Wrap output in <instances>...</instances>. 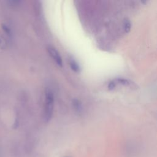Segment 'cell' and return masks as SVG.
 Returning <instances> with one entry per match:
<instances>
[{"label":"cell","mask_w":157,"mask_h":157,"mask_svg":"<svg viewBox=\"0 0 157 157\" xmlns=\"http://www.w3.org/2000/svg\"><path fill=\"white\" fill-rule=\"evenodd\" d=\"M114 81L116 83H119L124 86H129L131 84H132L130 80L126 79V78H118Z\"/></svg>","instance_id":"cell-5"},{"label":"cell","mask_w":157,"mask_h":157,"mask_svg":"<svg viewBox=\"0 0 157 157\" xmlns=\"http://www.w3.org/2000/svg\"><path fill=\"white\" fill-rule=\"evenodd\" d=\"M72 105H73V107L76 112H80L82 111V104L78 99H73L72 100Z\"/></svg>","instance_id":"cell-4"},{"label":"cell","mask_w":157,"mask_h":157,"mask_svg":"<svg viewBox=\"0 0 157 157\" xmlns=\"http://www.w3.org/2000/svg\"><path fill=\"white\" fill-rule=\"evenodd\" d=\"M116 86V83L114 80H112L111 82H109V85H108V88L109 90H113Z\"/></svg>","instance_id":"cell-7"},{"label":"cell","mask_w":157,"mask_h":157,"mask_svg":"<svg viewBox=\"0 0 157 157\" xmlns=\"http://www.w3.org/2000/svg\"><path fill=\"white\" fill-rule=\"evenodd\" d=\"M131 28V23L130 22V21L128 19H126L124 21V31L128 33H129V31H130Z\"/></svg>","instance_id":"cell-6"},{"label":"cell","mask_w":157,"mask_h":157,"mask_svg":"<svg viewBox=\"0 0 157 157\" xmlns=\"http://www.w3.org/2000/svg\"><path fill=\"white\" fill-rule=\"evenodd\" d=\"M47 51L50 56L53 58V59L55 61L58 66L62 67L63 66V60L61 58L59 53L57 51V50L51 46H48L47 47Z\"/></svg>","instance_id":"cell-2"},{"label":"cell","mask_w":157,"mask_h":157,"mask_svg":"<svg viewBox=\"0 0 157 157\" xmlns=\"http://www.w3.org/2000/svg\"><path fill=\"white\" fill-rule=\"evenodd\" d=\"M69 66H70L71 69L73 71H74L75 72H80V66L75 59H70L69 61Z\"/></svg>","instance_id":"cell-3"},{"label":"cell","mask_w":157,"mask_h":157,"mask_svg":"<svg viewBox=\"0 0 157 157\" xmlns=\"http://www.w3.org/2000/svg\"><path fill=\"white\" fill-rule=\"evenodd\" d=\"M54 105V96L52 91L47 89L45 91V107L44 118L46 122L50 120L53 112Z\"/></svg>","instance_id":"cell-1"}]
</instances>
